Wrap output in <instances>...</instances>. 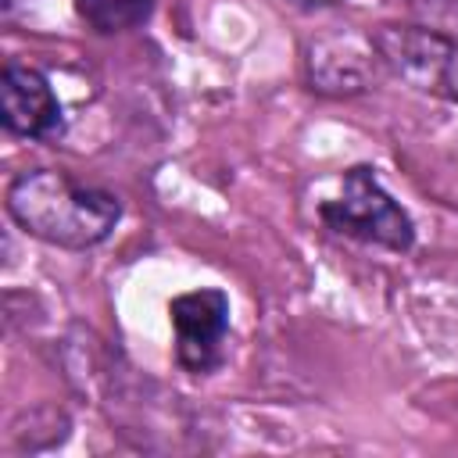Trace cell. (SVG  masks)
Wrapping results in <instances>:
<instances>
[{
  "label": "cell",
  "instance_id": "cell-1",
  "mask_svg": "<svg viewBox=\"0 0 458 458\" xmlns=\"http://www.w3.org/2000/svg\"><path fill=\"white\" fill-rule=\"evenodd\" d=\"M4 204L18 229L64 250H89L122 222V200L111 190L75 182L57 168L18 172L7 182Z\"/></svg>",
  "mask_w": 458,
  "mask_h": 458
},
{
  "label": "cell",
  "instance_id": "cell-2",
  "mask_svg": "<svg viewBox=\"0 0 458 458\" xmlns=\"http://www.w3.org/2000/svg\"><path fill=\"white\" fill-rule=\"evenodd\" d=\"M318 218L329 233L372 243L394 254L415 247V222L401 200L386 193L372 165H351L340 175V193L318 204Z\"/></svg>",
  "mask_w": 458,
  "mask_h": 458
},
{
  "label": "cell",
  "instance_id": "cell-3",
  "mask_svg": "<svg viewBox=\"0 0 458 458\" xmlns=\"http://www.w3.org/2000/svg\"><path fill=\"white\" fill-rule=\"evenodd\" d=\"M379 64L419 93L458 104V39L422 25H379L372 29Z\"/></svg>",
  "mask_w": 458,
  "mask_h": 458
},
{
  "label": "cell",
  "instance_id": "cell-4",
  "mask_svg": "<svg viewBox=\"0 0 458 458\" xmlns=\"http://www.w3.org/2000/svg\"><path fill=\"white\" fill-rule=\"evenodd\" d=\"M168 322L175 333V361L193 372L208 376L225 361V336H229V297L218 286H200L175 293L168 301Z\"/></svg>",
  "mask_w": 458,
  "mask_h": 458
},
{
  "label": "cell",
  "instance_id": "cell-5",
  "mask_svg": "<svg viewBox=\"0 0 458 458\" xmlns=\"http://www.w3.org/2000/svg\"><path fill=\"white\" fill-rule=\"evenodd\" d=\"M0 122L21 140L54 143L64 136V107L50 79L21 61H7L0 75Z\"/></svg>",
  "mask_w": 458,
  "mask_h": 458
},
{
  "label": "cell",
  "instance_id": "cell-6",
  "mask_svg": "<svg viewBox=\"0 0 458 458\" xmlns=\"http://www.w3.org/2000/svg\"><path fill=\"white\" fill-rule=\"evenodd\" d=\"M376 47L372 39L365 47H358L351 36H329L311 43L308 50V79L311 89L329 93V97H351L361 93L372 79V64H376Z\"/></svg>",
  "mask_w": 458,
  "mask_h": 458
},
{
  "label": "cell",
  "instance_id": "cell-7",
  "mask_svg": "<svg viewBox=\"0 0 458 458\" xmlns=\"http://www.w3.org/2000/svg\"><path fill=\"white\" fill-rule=\"evenodd\" d=\"M79 21H86L97 36H122L143 29L157 7V0H72Z\"/></svg>",
  "mask_w": 458,
  "mask_h": 458
},
{
  "label": "cell",
  "instance_id": "cell-8",
  "mask_svg": "<svg viewBox=\"0 0 458 458\" xmlns=\"http://www.w3.org/2000/svg\"><path fill=\"white\" fill-rule=\"evenodd\" d=\"M14 4H18V0H4V11H11V7H14Z\"/></svg>",
  "mask_w": 458,
  "mask_h": 458
}]
</instances>
